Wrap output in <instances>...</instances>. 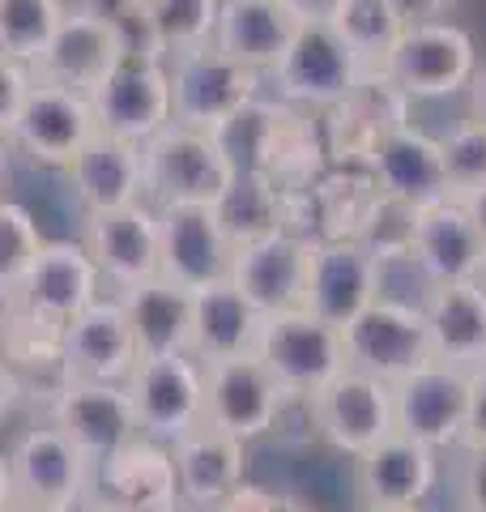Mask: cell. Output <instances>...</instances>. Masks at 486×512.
<instances>
[{
	"instance_id": "19",
	"label": "cell",
	"mask_w": 486,
	"mask_h": 512,
	"mask_svg": "<svg viewBox=\"0 0 486 512\" xmlns=\"http://www.w3.org/2000/svg\"><path fill=\"white\" fill-rule=\"evenodd\" d=\"M307 261H312V239L295 231H273L235 248L231 282L261 316L295 312L303 308Z\"/></svg>"
},
{
	"instance_id": "24",
	"label": "cell",
	"mask_w": 486,
	"mask_h": 512,
	"mask_svg": "<svg viewBox=\"0 0 486 512\" xmlns=\"http://www.w3.org/2000/svg\"><path fill=\"white\" fill-rule=\"evenodd\" d=\"M354 483L367 508L427 504V495L440 483V453L405 431H393L363 457H354Z\"/></svg>"
},
{
	"instance_id": "40",
	"label": "cell",
	"mask_w": 486,
	"mask_h": 512,
	"mask_svg": "<svg viewBox=\"0 0 486 512\" xmlns=\"http://www.w3.org/2000/svg\"><path fill=\"white\" fill-rule=\"evenodd\" d=\"M461 512H486V444L461 457Z\"/></svg>"
},
{
	"instance_id": "12",
	"label": "cell",
	"mask_w": 486,
	"mask_h": 512,
	"mask_svg": "<svg viewBox=\"0 0 486 512\" xmlns=\"http://www.w3.org/2000/svg\"><path fill=\"white\" fill-rule=\"evenodd\" d=\"M9 470H13V491L18 500L73 512L90 491L94 461L64 436L56 423L30 427L9 448Z\"/></svg>"
},
{
	"instance_id": "51",
	"label": "cell",
	"mask_w": 486,
	"mask_h": 512,
	"mask_svg": "<svg viewBox=\"0 0 486 512\" xmlns=\"http://www.w3.org/2000/svg\"><path fill=\"white\" fill-rule=\"evenodd\" d=\"M478 286L486 291V256H482V269H478Z\"/></svg>"
},
{
	"instance_id": "5",
	"label": "cell",
	"mask_w": 486,
	"mask_h": 512,
	"mask_svg": "<svg viewBox=\"0 0 486 512\" xmlns=\"http://www.w3.org/2000/svg\"><path fill=\"white\" fill-rule=\"evenodd\" d=\"M371 69L359 52H350L342 35L329 22L299 26L290 39L286 56L273 69V86L286 107H307V111H333L342 107Z\"/></svg>"
},
{
	"instance_id": "7",
	"label": "cell",
	"mask_w": 486,
	"mask_h": 512,
	"mask_svg": "<svg viewBox=\"0 0 486 512\" xmlns=\"http://www.w3.org/2000/svg\"><path fill=\"white\" fill-rule=\"evenodd\" d=\"M86 99L94 107L99 133L145 146V141L158 137L171 124V73L154 56L128 52Z\"/></svg>"
},
{
	"instance_id": "9",
	"label": "cell",
	"mask_w": 486,
	"mask_h": 512,
	"mask_svg": "<svg viewBox=\"0 0 486 512\" xmlns=\"http://www.w3.org/2000/svg\"><path fill=\"white\" fill-rule=\"evenodd\" d=\"M290 397L269 376V367L256 355L214 359L205 363V423L226 431L243 444L269 436L278 427Z\"/></svg>"
},
{
	"instance_id": "42",
	"label": "cell",
	"mask_w": 486,
	"mask_h": 512,
	"mask_svg": "<svg viewBox=\"0 0 486 512\" xmlns=\"http://www.w3.org/2000/svg\"><path fill=\"white\" fill-rule=\"evenodd\" d=\"M278 5H282L299 26H312V22H329L342 0H278Z\"/></svg>"
},
{
	"instance_id": "36",
	"label": "cell",
	"mask_w": 486,
	"mask_h": 512,
	"mask_svg": "<svg viewBox=\"0 0 486 512\" xmlns=\"http://www.w3.org/2000/svg\"><path fill=\"white\" fill-rule=\"evenodd\" d=\"M47 239L39 235V222L30 218L26 205L0 197V299H13V291L22 286L26 269L35 265L39 248Z\"/></svg>"
},
{
	"instance_id": "38",
	"label": "cell",
	"mask_w": 486,
	"mask_h": 512,
	"mask_svg": "<svg viewBox=\"0 0 486 512\" xmlns=\"http://www.w3.org/2000/svg\"><path fill=\"white\" fill-rule=\"evenodd\" d=\"M30 86H35L30 64L0 52V137H13V124H18V116H22Z\"/></svg>"
},
{
	"instance_id": "11",
	"label": "cell",
	"mask_w": 486,
	"mask_h": 512,
	"mask_svg": "<svg viewBox=\"0 0 486 512\" xmlns=\"http://www.w3.org/2000/svg\"><path fill=\"white\" fill-rule=\"evenodd\" d=\"M99 265L90 261V252L81 248V239H56V244H43L35 265L26 269L22 286L13 291V299L5 308L22 312L30 320H39L47 329H64L73 316H81L99 299Z\"/></svg>"
},
{
	"instance_id": "23",
	"label": "cell",
	"mask_w": 486,
	"mask_h": 512,
	"mask_svg": "<svg viewBox=\"0 0 486 512\" xmlns=\"http://www.w3.org/2000/svg\"><path fill=\"white\" fill-rule=\"evenodd\" d=\"M367 175L376 180L380 197L401 201V205H431L448 197V175H444V150L440 137H431L418 124H397L376 141L371 150Z\"/></svg>"
},
{
	"instance_id": "4",
	"label": "cell",
	"mask_w": 486,
	"mask_h": 512,
	"mask_svg": "<svg viewBox=\"0 0 486 512\" xmlns=\"http://www.w3.org/2000/svg\"><path fill=\"white\" fill-rule=\"evenodd\" d=\"M167 73H171V120L201 128V133H222L235 116H243L261 99V82H265L256 69L218 52L214 43L175 56Z\"/></svg>"
},
{
	"instance_id": "32",
	"label": "cell",
	"mask_w": 486,
	"mask_h": 512,
	"mask_svg": "<svg viewBox=\"0 0 486 512\" xmlns=\"http://www.w3.org/2000/svg\"><path fill=\"white\" fill-rule=\"evenodd\" d=\"M141 22L150 30V43L162 60H175L184 52L214 43L222 0H137Z\"/></svg>"
},
{
	"instance_id": "45",
	"label": "cell",
	"mask_w": 486,
	"mask_h": 512,
	"mask_svg": "<svg viewBox=\"0 0 486 512\" xmlns=\"http://www.w3.org/2000/svg\"><path fill=\"white\" fill-rule=\"evenodd\" d=\"M461 205H465L469 222H474V227H478L482 244H486V188H478V192H465V197H461Z\"/></svg>"
},
{
	"instance_id": "43",
	"label": "cell",
	"mask_w": 486,
	"mask_h": 512,
	"mask_svg": "<svg viewBox=\"0 0 486 512\" xmlns=\"http://www.w3.org/2000/svg\"><path fill=\"white\" fill-rule=\"evenodd\" d=\"M18 393H22V380L13 372L9 355H0V423H5L13 414V406H18Z\"/></svg>"
},
{
	"instance_id": "18",
	"label": "cell",
	"mask_w": 486,
	"mask_h": 512,
	"mask_svg": "<svg viewBox=\"0 0 486 512\" xmlns=\"http://www.w3.org/2000/svg\"><path fill=\"white\" fill-rule=\"evenodd\" d=\"M137 338L120 295L94 299L86 312L60 329V372L64 380L124 384L137 367Z\"/></svg>"
},
{
	"instance_id": "3",
	"label": "cell",
	"mask_w": 486,
	"mask_h": 512,
	"mask_svg": "<svg viewBox=\"0 0 486 512\" xmlns=\"http://www.w3.org/2000/svg\"><path fill=\"white\" fill-rule=\"evenodd\" d=\"M380 73L405 99H448L469 90L478 73V43L465 26L444 18H410L384 56Z\"/></svg>"
},
{
	"instance_id": "27",
	"label": "cell",
	"mask_w": 486,
	"mask_h": 512,
	"mask_svg": "<svg viewBox=\"0 0 486 512\" xmlns=\"http://www.w3.org/2000/svg\"><path fill=\"white\" fill-rule=\"evenodd\" d=\"M414 256L423 261L431 282H478L486 244L478 227L469 222L461 197H440L414 210Z\"/></svg>"
},
{
	"instance_id": "8",
	"label": "cell",
	"mask_w": 486,
	"mask_h": 512,
	"mask_svg": "<svg viewBox=\"0 0 486 512\" xmlns=\"http://www.w3.org/2000/svg\"><path fill=\"white\" fill-rule=\"evenodd\" d=\"M342 342H346V363L354 372H367L384 384H397L401 376H410L414 367L431 359L423 308H410V303L397 299L367 303L342 329Z\"/></svg>"
},
{
	"instance_id": "31",
	"label": "cell",
	"mask_w": 486,
	"mask_h": 512,
	"mask_svg": "<svg viewBox=\"0 0 486 512\" xmlns=\"http://www.w3.org/2000/svg\"><path fill=\"white\" fill-rule=\"evenodd\" d=\"M261 312L252 308L231 278L209 282L192 291V355L201 363L252 355L256 333H261Z\"/></svg>"
},
{
	"instance_id": "50",
	"label": "cell",
	"mask_w": 486,
	"mask_h": 512,
	"mask_svg": "<svg viewBox=\"0 0 486 512\" xmlns=\"http://www.w3.org/2000/svg\"><path fill=\"white\" fill-rule=\"evenodd\" d=\"M367 512H427L423 504H397V508H367Z\"/></svg>"
},
{
	"instance_id": "48",
	"label": "cell",
	"mask_w": 486,
	"mask_h": 512,
	"mask_svg": "<svg viewBox=\"0 0 486 512\" xmlns=\"http://www.w3.org/2000/svg\"><path fill=\"white\" fill-rule=\"evenodd\" d=\"M0 512H56V508H43V504H30V500H13L9 508H0Z\"/></svg>"
},
{
	"instance_id": "34",
	"label": "cell",
	"mask_w": 486,
	"mask_h": 512,
	"mask_svg": "<svg viewBox=\"0 0 486 512\" xmlns=\"http://www.w3.org/2000/svg\"><path fill=\"white\" fill-rule=\"evenodd\" d=\"M218 214H222L226 235H231L239 248V244H248V239L286 231V192L273 180H265V175L239 171L231 197L218 205Z\"/></svg>"
},
{
	"instance_id": "17",
	"label": "cell",
	"mask_w": 486,
	"mask_h": 512,
	"mask_svg": "<svg viewBox=\"0 0 486 512\" xmlns=\"http://www.w3.org/2000/svg\"><path fill=\"white\" fill-rule=\"evenodd\" d=\"M81 248L99 265V274L128 291L162 274V244H158V210L150 201L124 205V210L86 214L81 222Z\"/></svg>"
},
{
	"instance_id": "20",
	"label": "cell",
	"mask_w": 486,
	"mask_h": 512,
	"mask_svg": "<svg viewBox=\"0 0 486 512\" xmlns=\"http://www.w3.org/2000/svg\"><path fill=\"white\" fill-rule=\"evenodd\" d=\"M94 133H99V124H94V107L86 94L35 82L9 141H13V150L26 154L35 167L64 171Z\"/></svg>"
},
{
	"instance_id": "25",
	"label": "cell",
	"mask_w": 486,
	"mask_h": 512,
	"mask_svg": "<svg viewBox=\"0 0 486 512\" xmlns=\"http://www.w3.org/2000/svg\"><path fill=\"white\" fill-rule=\"evenodd\" d=\"M167 448L180 478V500L197 512H214L239 483H248V444L209 423L192 427Z\"/></svg>"
},
{
	"instance_id": "44",
	"label": "cell",
	"mask_w": 486,
	"mask_h": 512,
	"mask_svg": "<svg viewBox=\"0 0 486 512\" xmlns=\"http://www.w3.org/2000/svg\"><path fill=\"white\" fill-rule=\"evenodd\" d=\"M469 120L486 124V64H478L474 82H469Z\"/></svg>"
},
{
	"instance_id": "26",
	"label": "cell",
	"mask_w": 486,
	"mask_h": 512,
	"mask_svg": "<svg viewBox=\"0 0 486 512\" xmlns=\"http://www.w3.org/2000/svg\"><path fill=\"white\" fill-rule=\"evenodd\" d=\"M64 175H69L86 214H107V210H124V205L145 201V158H141V146L124 137L94 133L77 150L73 163L64 167Z\"/></svg>"
},
{
	"instance_id": "13",
	"label": "cell",
	"mask_w": 486,
	"mask_h": 512,
	"mask_svg": "<svg viewBox=\"0 0 486 512\" xmlns=\"http://www.w3.org/2000/svg\"><path fill=\"white\" fill-rule=\"evenodd\" d=\"M397 431L431 444L435 453L465 444V410H469V372L440 359H427L410 376L393 384Z\"/></svg>"
},
{
	"instance_id": "39",
	"label": "cell",
	"mask_w": 486,
	"mask_h": 512,
	"mask_svg": "<svg viewBox=\"0 0 486 512\" xmlns=\"http://www.w3.org/2000/svg\"><path fill=\"white\" fill-rule=\"evenodd\" d=\"M214 512H303V508L295 500H282V495L256 487V483H239Z\"/></svg>"
},
{
	"instance_id": "28",
	"label": "cell",
	"mask_w": 486,
	"mask_h": 512,
	"mask_svg": "<svg viewBox=\"0 0 486 512\" xmlns=\"http://www.w3.org/2000/svg\"><path fill=\"white\" fill-rule=\"evenodd\" d=\"M431 359L452 367H474L486 363V291L478 282H440L423 303Z\"/></svg>"
},
{
	"instance_id": "49",
	"label": "cell",
	"mask_w": 486,
	"mask_h": 512,
	"mask_svg": "<svg viewBox=\"0 0 486 512\" xmlns=\"http://www.w3.org/2000/svg\"><path fill=\"white\" fill-rule=\"evenodd\" d=\"M427 9H435V13H448V9H457V5H465V0H423Z\"/></svg>"
},
{
	"instance_id": "22",
	"label": "cell",
	"mask_w": 486,
	"mask_h": 512,
	"mask_svg": "<svg viewBox=\"0 0 486 512\" xmlns=\"http://www.w3.org/2000/svg\"><path fill=\"white\" fill-rule=\"evenodd\" d=\"M99 500L107 512H180V478H175L171 448L137 436L120 453L94 466Z\"/></svg>"
},
{
	"instance_id": "35",
	"label": "cell",
	"mask_w": 486,
	"mask_h": 512,
	"mask_svg": "<svg viewBox=\"0 0 486 512\" xmlns=\"http://www.w3.org/2000/svg\"><path fill=\"white\" fill-rule=\"evenodd\" d=\"M64 13V0H0V52L35 64Z\"/></svg>"
},
{
	"instance_id": "47",
	"label": "cell",
	"mask_w": 486,
	"mask_h": 512,
	"mask_svg": "<svg viewBox=\"0 0 486 512\" xmlns=\"http://www.w3.org/2000/svg\"><path fill=\"white\" fill-rule=\"evenodd\" d=\"M9 158H13V141L0 137V184H5V175H9Z\"/></svg>"
},
{
	"instance_id": "30",
	"label": "cell",
	"mask_w": 486,
	"mask_h": 512,
	"mask_svg": "<svg viewBox=\"0 0 486 512\" xmlns=\"http://www.w3.org/2000/svg\"><path fill=\"white\" fill-rule=\"evenodd\" d=\"M120 303L128 312V325H133L141 359L192 355V291L158 274L120 291Z\"/></svg>"
},
{
	"instance_id": "14",
	"label": "cell",
	"mask_w": 486,
	"mask_h": 512,
	"mask_svg": "<svg viewBox=\"0 0 486 512\" xmlns=\"http://www.w3.org/2000/svg\"><path fill=\"white\" fill-rule=\"evenodd\" d=\"M124 56H128V43L120 22L107 18V13L77 9V13H64V22L47 39L39 60L30 64V73H35V82L90 94Z\"/></svg>"
},
{
	"instance_id": "16",
	"label": "cell",
	"mask_w": 486,
	"mask_h": 512,
	"mask_svg": "<svg viewBox=\"0 0 486 512\" xmlns=\"http://www.w3.org/2000/svg\"><path fill=\"white\" fill-rule=\"evenodd\" d=\"M380 299V265L363 239H312L303 308L346 329L367 303Z\"/></svg>"
},
{
	"instance_id": "2",
	"label": "cell",
	"mask_w": 486,
	"mask_h": 512,
	"mask_svg": "<svg viewBox=\"0 0 486 512\" xmlns=\"http://www.w3.org/2000/svg\"><path fill=\"white\" fill-rule=\"evenodd\" d=\"M252 355L269 367V376L282 384L290 402H312L324 384L350 367L342 329L312 316L307 308L265 316Z\"/></svg>"
},
{
	"instance_id": "29",
	"label": "cell",
	"mask_w": 486,
	"mask_h": 512,
	"mask_svg": "<svg viewBox=\"0 0 486 512\" xmlns=\"http://www.w3.org/2000/svg\"><path fill=\"white\" fill-rule=\"evenodd\" d=\"M299 22L278 5V0H222L214 47L231 60L248 64L261 77L278 69V60L286 56L290 39H295Z\"/></svg>"
},
{
	"instance_id": "1",
	"label": "cell",
	"mask_w": 486,
	"mask_h": 512,
	"mask_svg": "<svg viewBox=\"0 0 486 512\" xmlns=\"http://www.w3.org/2000/svg\"><path fill=\"white\" fill-rule=\"evenodd\" d=\"M145 158V201L162 205H222L239 180V163L218 133L188 124H167L141 146Z\"/></svg>"
},
{
	"instance_id": "33",
	"label": "cell",
	"mask_w": 486,
	"mask_h": 512,
	"mask_svg": "<svg viewBox=\"0 0 486 512\" xmlns=\"http://www.w3.org/2000/svg\"><path fill=\"white\" fill-rule=\"evenodd\" d=\"M329 26L342 35L350 52L363 56L367 69H380L393 43L401 39V30L410 26V13L401 0H342Z\"/></svg>"
},
{
	"instance_id": "6",
	"label": "cell",
	"mask_w": 486,
	"mask_h": 512,
	"mask_svg": "<svg viewBox=\"0 0 486 512\" xmlns=\"http://www.w3.org/2000/svg\"><path fill=\"white\" fill-rule=\"evenodd\" d=\"M124 389L133 397L137 431L145 440L175 444L205 423V363L197 355L137 359Z\"/></svg>"
},
{
	"instance_id": "46",
	"label": "cell",
	"mask_w": 486,
	"mask_h": 512,
	"mask_svg": "<svg viewBox=\"0 0 486 512\" xmlns=\"http://www.w3.org/2000/svg\"><path fill=\"white\" fill-rule=\"evenodd\" d=\"M18 500V491H13V470H9V453H0V508H9Z\"/></svg>"
},
{
	"instance_id": "41",
	"label": "cell",
	"mask_w": 486,
	"mask_h": 512,
	"mask_svg": "<svg viewBox=\"0 0 486 512\" xmlns=\"http://www.w3.org/2000/svg\"><path fill=\"white\" fill-rule=\"evenodd\" d=\"M482 444H486V363L469 372V410H465L461 448H482Z\"/></svg>"
},
{
	"instance_id": "15",
	"label": "cell",
	"mask_w": 486,
	"mask_h": 512,
	"mask_svg": "<svg viewBox=\"0 0 486 512\" xmlns=\"http://www.w3.org/2000/svg\"><path fill=\"white\" fill-rule=\"evenodd\" d=\"M162 278L184 291H201L209 282L231 278L235 239L226 235L218 205H162L158 210Z\"/></svg>"
},
{
	"instance_id": "10",
	"label": "cell",
	"mask_w": 486,
	"mask_h": 512,
	"mask_svg": "<svg viewBox=\"0 0 486 512\" xmlns=\"http://www.w3.org/2000/svg\"><path fill=\"white\" fill-rule=\"evenodd\" d=\"M307 406H312V427L320 431V440L346 457H363L367 448L397 431L393 384L354 372V367L324 384Z\"/></svg>"
},
{
	"instance_id": "37",
	"label": "cell",
	"mask_w": 486,
	"mask_h": 512,
	"mask_svg": "<svg viewBox=\"0 0 486 512\" xmlns=\"http://www.w3.org/2000/svg\"><path fill=\"white\" fill-rule=\"evenodd\" d=\"M444 150V175H448V197L486 188V124L461 120L440 137Z\"/></svg>"
},
{
	"instance_id": "21",
	"label": "cell",
	"mask_w": 486,
	"mask_h": 512,
	"mask_svg": "<svg viewBox=\"0 0 486 512\" xmlns=\"http://www.w3.org/2000/svg\"><path fill=\"white\" fill-rule=\"evenodd\" d=\"M52 423L94 466L141 436L128 389L124 384H103V380H64L52 402Z\"/></svg>"
}]
</instances>
